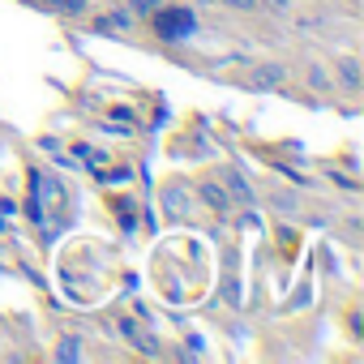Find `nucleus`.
<instances>
[{"mask_svg": "<svg viewBox=\"0 0 364 364\" xmlns=\"http://www.w3.org/2000/svg\"><path fill=\"white\" fill-rule=\"evenodd\" d=\"M56 360H65V364H73V360H82V347H77V338H65V343L56 347Z\"/></svg>", "mask_w": 364, "mask_h": 364, "instance_id": "0eeeda50", "label": "nucleus"}, {"mask_svg": "<svg viewBox=\"0 0 364 364\" xmlns=\"http://www.w3.org/2000/svg\"><path fill=\"white\" fill-rule=\"evenodd\" d=\"M228 193H232V198H240V202H245V206H249V202H253V189H249V185H245V176H240V171H236V167H232V171H228Z\"/></svg>", "mask_w": 364, "mask_h": 364, "instance_id": "7ed1b4c3", "label": "nucleus"}, {"mask_svg": "<svg viewBox=\"0 0 364 364\" xmlns=\"http://www.w3.org/2000/svg\"><path fill=\"white\" fill-rule=\"evenodd\" d=\"M129 14H107V18H99V31H129Z\"/></svg>", "mask_w": 364, "mask_h": 364, "instance_id": "423d86ee", "label": "nucleus"}, {"mask_svg": "<svg viewBox=\"0 0 364 364\" xmlns=\"http://www.w3.org/2000/svg\"><path fill=\"white\" fill-rule=\"evenodd\" d=\"M228 5H236V9H257V0H228Z\"/></svg>", "mask_w": 364, "mask_h": 364, "instance_id": "9b49d317", "label": "nucleus"}, {"mask_svg": "<svg viewBox=\"0 0 364 364\" xmlns=\"http://www.w3.org/2000/svg\"><path fill=\"white\" fill-rule=\"evenodd\" d=\"M129 9H133V14H154L159 0H129Z\"/></svg>", "mask_w": 364, "mask_h": 364, "instance_id": "1a4fd4ad", "label": "nucleus"}, {"mask_svg": "<svg viewBox=\"0 0 364 364\" xmlns=\"http://www.w3.org/2000/svg\"><path fill=\"white\" fill-rule=\"evenodd\" d=\"M206 5H228V0H206Z\"/></svg>", "mask_w": 364, "mask_h": 364, "instance_id": "ddd939ff", "label": "nucleus"}, {"mask_svg": "<svg viewBox=\"0 0 364 364\" xmlns=\"http://www.w3.org/2000/svg\"><path fill=\"white\" fill-rule=\"evenodd\" d=\"M56 5H60L65 14H82V9H86V0H56Z\"/></svg>", "mask_w": 364, "mask_h": 364, "instance_id": "9d476101", "label": "nucleus"}, {"mask_svg": "<svg viewBox=\"0 0 364 364\" xmlns=\"http://www.w3.org/2000/svg\"><path fill=\"white\" fill-rule=\"evenodd\" d=\"M163 198H167V206H171V215H185V189H180V185H171V189H167Z\"/></svg>", "mask_w": 364, "mask_h": 364, "instance_id": "6e6552de", "label": "nucleus"}, {"mask_svg": "<svg viewBox=\"0 0 364 364\" xmlns=\"http://www.w3.org/2000/svg\"><path fill=\"white\" fill-rule=\"evenodd\" d=\"M198 198L215 210V215H223L228 206H232V193H223V185H215V180H206V185H198Z\"/></svg>", "mask_w": 364, "mask_h": 364, "instance_id": "f03ea898", "label": "nucleus"}, {"mask_svg": "<svg viewBox=\"0 0 364 364\" xmlns=\"http://www.w3.org/2000/svg\"><path fill=\"white\" fill-rule=\"evenodd\" d=\"M338 82H343L347 90H360V65H355V60H343V65H338Z\"/></svg>", "mask_w": 364, "mask_h": 364, "instance_id": "20e7f679", "label": "nucleus"}, {"mask_svg": "<svg viewBox=\"0 0 364 364\" xmlns=\"http://www.w3.org/2000/svg\"><path fill=\"white\" fill-rule=\"evenodd\" d=\"M154 35L163 43H185L198 35V18L193 9H154Z\"/></svg>", "mask_w": 364, "mask_h": 364, "instance_id": "f257e3e1", "label": "nucleus"}, {"mask_svg": "<svg viewBox=\"0 0 364 364\" xmlns=\"http://www.w3.org/2000/svg\"><path fill=\"white\" fill-rule=\"evenodd\" d=\"M270 5H274V9H291V5H296V0H270Z\"/></svg>", "mask_w": 364, "mask_h": 364, "instance_id": "f8f14e48", "label": "nucleus"}, {"mask_svg": "<svg viewBox=\"0 0 364 364\" xmlns=\"http://www.w3.org/2000/svg\"><path fill=\"white\" fill-rule=\"evenodd\" d=\"M253 82H257V86H279V82H283V69H279V65H266V69L253 73Z\"/></svg>", "mask_w": 364, "mask_h": 364, "instance_id": "39448f33", "label": "nucleus"}]
</instances>
